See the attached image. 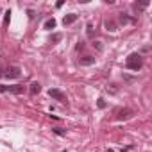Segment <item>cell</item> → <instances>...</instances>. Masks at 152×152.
I'll use <instances>...</instances> for the list:
<instances>
[{
  "instance_id": "cell-1",
  "label": "cell",
  "mask_w": 152,
  "mask_h": 152,
  "mask_svg": "<svg viewBox=\"0 0 152 152\" xmlns=\"http://www.w3.org/2000/svg\"><path fill=\"white\" fill-rule=\"evenodd\" d=\"M125 66H127L129 70L138 72V70L143 66V59H141V56H140V54H131V56L125 59Z\"/></svg>"
},
{
  "instance_id": "cell-2",
  "label": "cell",
  "mask_w": 152,
  "mask_h": 152,
  "mask_svg": "<svg viewBox=\"0 0 152 152\" xmlns=\"http://www.w3.org/2000/svg\"><path fill=\"white\" fill-rule=\"evenodd\" d=\"M0 91L2 93H13V95H22L25 91V86L15 84V86H0Z\"/></svg>"
},
{
  "instance_id": "cell-3",
  "label": "cell",
  "mask_w": 152,
  "mask_h": 152,
  "mask_svg": "<svg viewBox=\"0 0 152 152\" xmlns=\"http://www.w3.org/2000/svg\"><path fill=\"white\" fill-rule=\"evenodd\" d=\"M20 73H22V70H20L18 66H9V68L2 73V77H6V79H16V77H20Z\"/></svg>"
},
{
  "instance_id": "cell-4",
  "label": "cell",
  "mask_w": 152,
  "mask_h": 152,
  "mask_svg": "<svg viewBox=\"0 0 152 152\" xmlns=\"http://www.w3.org/2000/svg\"><path fill=\"white\" fill-rule=\"evenodd\" d=\"M132 115H134V111H132V109L124 107V109H118V111H116V116H115V118H116V120H129Z\"/></svg>"
},
{
  "instance_id": "cell-5",
  "label": "cell",
  "mask_w": 152,
  "mask_h": 152,
  "mask_svg": "<svg viewBox=\"0 0 152 152\" xmlns=\"http://www.w3.org/2000/svg\"><path fill=\"white\" fill-rule=\"evenodd\" d=\"M48 95H50L54 100H59V102H64V100H66V95H64L61 90H56V88L48 90Z\"/></svg>"
},
{
  "instance_id": "cell-6",
  "label": "cell",
  "mask_w": 152,
  "mask_h": 152,
  "mask_svg": "<svg viewBox=\"0 0 152 152\" xmlns=\"http://www.w3.org/2000/svg\"><path fill=\"white\" fill-rule=\"evenodd\" d=\"M79 63H81V66H90V64L95 63V57L93 56H84V57H79Z\"/></svg>"
},
{
  "instance_id": "cell-7",
  "label": "cell",
  "mask_w": 152,
  "mask_h": 152,
  "mask_svg": "<svg viewBox=\"0 0 152 152\" xmlns=\"http://www.w3.org/2000/svg\"><path fill=\"white\" fill-rule=\"evenodd\" d=\"M39 91H41V86H39V83H32V84L29 86V93H31L32 97H34V95H38Z\"/></svg>"
},
{
  "instance_id": "cell-8",
  "label": "cell",
  "mask_w": 152,
  "mask_h": 152,
  "mask_svg": "<svg viewBox=\"0 0 152 152\" xmlns=\"http://www.w3.org/2000/svg\"><path fill=\"white\" fill-rule=\"evenodd\" d=\"M75 20H77V15H73V13H72V15H66V16L63 18V23H64V25H72Z\"/></svg>"
},
{
  "instance_id": "cell-9",
  "label": "cell",
  "mask_w": 152,
  "mask_h": 152,
  "mask_svg": "<svg viewBox=\"0 0 152 152\" xmlns=\"http://www.w3.org/2000/svg\"><path fill=\"white\" fill-rule=\"evenodd\" d=\"M104 25H106V31H107V32H115V31H116V23H115L113 20H106Z\"/></svg>"
},
{
  "instance_id": "cell-10",
  "label": "cell",
  "mask_w": 152,
  "mask_h": 152,
  "mask_svg": "<svg viewBox=\"0 0 152 152\" xmlns=\"http://www.w3.org/2000/svg\"><path fill=\"white\" fill-rule=\"evenodd\" d=\"M54 27H56V20H54V18H50V20H47V22H45V29H48V31H50V29H54Z\"/></svg>"
},
{
  "instance_id": "cell-11",
  "label": "cell",
  "mask_w": 152,
  "mask_h": 152,
  "mask_svg": "<svg viewBox=\"0 0 152 152\" xmlns=\"http://www.w3.org/2000/svg\"><path fill=\"white\" fill-rule=\"evenodd\" d=\"M9 20H11V11H6V16H4V27L9 25Z\"/></svg>"
},
{
  "instance_id": "cell-12",
  "label": "cell",
  "mask_w": 152,
  "mask_h": 152,
  "mask_svg": "<svg viewBox=\"0 0 152 152\" xmlns=\"http://www.w3.org/2000/svg\"><path fill=\"white\" fill-rule=\"evenodd\" d=\"M57 41H61V34H52L50 36V43H57Z\"/></svg>"
},
{
  "instance_id": "cell-13",
  "label": "cell",
  "mask_w": 152,
  "mask_h": 152,
  "mask_svg": "<svg viewBox=\"0 0 152 152\" xmlns=\"http://www.w3.org/2000/svg\"><path fill=\"white\" fill-rule=\"evenodd\" d=\"M120 22H122V23H127V22H131V18L125 16V15H120Z\"/></svg>"
},
{
  "instance_id": "cell-14",
  "label": "cell",
  "mask_w": 152,
  "mask_h": 152,
  "mask_svg": "<svg viewBox=\"0 0 152 152\" xmlns=\"http://www.w3.org/2000/svg\"><path fill=\"white\" fill-rule=\"evenodd\" d=\"M97 106H99L100 109H104V107H106V100H104V99H99V102H97Z\"/></svg>"
},
{
  "instance_id": "cell-15",
  "label": "cell",
  "mask_w": 152,
  "mask_h": 152,
  "mask_svg": "<svg viewBox=\"0 0 152 152\" xmlns=\"http://www.w3.org/2000/svg\"><path fill=\"white\" fill-rule=\"evenodd\" d=\"M88 36L93 38V25H88Z\"/></svg>"
}]
</instances>
